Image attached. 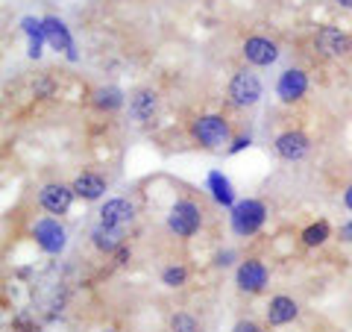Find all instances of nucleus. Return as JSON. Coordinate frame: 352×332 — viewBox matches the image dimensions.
<instances>
[{
    "mask_svg": "<svg viewBox=\"0 0 352 332\" xmlns=\"http://www.w3.org/2000/svg\"><path fill=\"white\" fill-rule=\"evenodd\" d=\"M100 224L103 227H112V229H126L132 220H135V206H132L126 197H112L100 206Z\"/></svg>",
    "mask_w": 352,
    "mask_h": 332,
    "instance_id": "obj_11",
    "label": "nucleus"
},
{
    "mask_svg": "<svg viewBox=\"0 0 352 332\" xmlns=\"http://www.w3.org/2000/svg\"><path fill=\"white\" fill-rule=\"evenodd\" d=\"M308 92V74L302 68H288L279 74V83H276V94L282 103H296L300 97H305Z\"/></svg>",
    "mask_w": 352,
    "mask_h": 332,
    "instance_id": "obj_12",
    "label": "nucleus"
},
{
    "mask_svg": "<svg viewBox=\"0 0 352 332\" xmlns=\"http://www.w3.org/2000/svg\"><path fill=\"white\" fill-rule=\"evenodd\" d=\"M244 147H250V136H235V138H232V145L226 147V153H229V156H235V153H241Z\"/></svg>",
    "mask_w": 352,
    "mask_h": 332,
    "instance_id": "obj_24",
    "label": "nucleus"
},
{
    "mask_svg": "<svg viewBox=\"0 0 352 332\" xmlns=\"http://www.w3.org/2000/svg\"><path fill=\"white\" fill-rule=\"evenodd\" d=\"M267 220V206L256 197H247V200H238L232 209H229V224H232V232L238 238H250L264 227Z\"/></svg>",
    "mask_w": 352,
    "mask_h": 332,
    "instance_id": "obj_2",
    "label": "nucleus"
},
{
    "mask_svg": "<svg viewBox=\"0 0 352 332\" xmlns=\"http://www.w3.org/2000/svg\"><path fill=\"white\" fill-rule=\"evenodd\" d=\"M338 238L346 241V245H352V220H346V224L338 227Z\"/></svg>",
    "mask_w": 352,
    "mask_h": 332,
    "instance_id": "obj_25",
    "label": "nucleus"
},
{
    "mask_svg": "<svg viewBox=\"0 0 352 332\" xmlns=\"http://www.w3.org/2000/svg\"><path fill=\"white\" fill-rule=\"evenodd\" d=\"M168 329L170 332H200V324L191 312H173L168 320Z\"/></svg>",
    "mask_w": 352,
    "mask_h": 332,
    "instance_id": "obj_22",
    "label": "nucleus"
},
{
    "mask_svg": "<svg viewBox=\"0 0 352 332\" xmlns=\"http://www.w3.org/2000/svg\"><path fill=\"white\" fill-rule=\"evenodd\" d=\"M296 315H300V306H296V300L288 297V294L270 297L267 309H264V320H267V326H285V324H291V320H296Z\"/></svg>",
    "mask_w": 352,
    "mask_h": 332,
    "instance_id": "obj_14",
    "label": "nucleus"
},
{
    "mask_svg": "<svg viewBox=\"0 0 352 332\" xmlns=\"http://www.w3.org/2000/svg\"><path fill=\"white\" fill-rule=\"evenodd\" d=\"M21 27H24V32L30 36V56L38 59L41 56V44L47 41V36H44V21L24 18V21H21Z\"/></svg>",
    "mask_w": 352,
    "mask_h": 332,
    "instance_id": "obj_20",
    "label": "nucleus"
},
{
    "mask_svg": "<svg viewBox=\"0 0 352 332\" xmlns=\"http://www.w3.org/2000/svg\"><path fill=\"white\" fill-rule=\"evenodd\" d=\"M208 191H212L214 203L226 206V209H232V206H235V188H232V183H229L220 171H212V174H208Z\"/></svg>",
    "mask_w": 352,
    "mask_h": 332,
    "instance_id": "obj_18",
    "label": "nucleus"
},
{
    "mask_svg": "<svg viewBox=\"0 0 352 332\" xmlns=\"http://www.w3.org/2000/svg\"><path fill=\"white\" fill-rule=\"evenodd\" d=\"M308 147H311V141H308L302 129H285L282 136L273 138V153L285 162H300L308 153Z\"/></svg>",
    "mask_w": 352,
    "mask_h": 332,
    "instance_id": "obj_9",
    "label": "nucleus"
},
{
    "mask_svg": "<svg viewBox=\"0 0 352 332\" xmlns=\"http://www.w3.org/2000/svg\"><path fill=\"white\" fill-rule=\"evenodd\" d=\"M232 332H261V326H256L252 320H238Z\"/></svg>",
    "mask_w": 352,
    "mask_h": 332,
    "instance_id": "obj_26",
    "label": "nucleus"
},
{
    "mask_svg": "<svg viewBox=\"0 0 352 332\" xmlns=\"http://www.w3.org/2000/svg\"><path fill=\"white\" fill-rule=\"evenodd\" d=\"M232 259H235V253L232 250H223V253H217V268H226V264H232Z\"/></svg>",
    "mask_w": 352,
    "mask_h": 332,
    "instance_id": "obj_27",
    "label": "nucleus"
},
{
    "mask_svg": "<svg viewBox=\"0 0 352 332\" xmlns=\"http://www.w3.org/2000/svg\"><path fill=\"white\" fill-rule=\"evenodd\" d=\"M91 106L100 109V112H115V109L124 106V92L115 85H100L91 92Z\"/></svg>",
    "mask_w": 352,
    "mask_h": 332,
    "instance_id": "obj_19",
    "label": "nucleus"
},
{
    "mask_svg": "<svg viewBox=\"0 0 352 332\" xmlns=\"http://www.w3.org/2000/svg\"><path fill=\"white\" fill-rule=\"evenodd\" d=\"M267 280H270V273H267V264H264L261 259L250 256V259H244L238 264L235 282L244 294H261L264 289H267Z\"/></svg>",
    "mask_w": 352,
    "mask_h": 332,
    "instance_id": "obj_7",
    "label": "nucleus"
},
{
    "mask_svg": "<svg viewBox=\"0 0 352 332\" xmlns=\"http://www.w3.org/2000/svg\"><path fill=\"white\" fill-rule=\"evenodd\" d=\"M41 21H44V36H47V44H50V48H53V50H65V53H68V59H76L68 27H65L59 18H53V15L41 18Z\"/></svg>",
    "mask_w": 352,
    "mask_h": 332,
    "instance_id": "obj_15",
    "label": "nucleus"
},
{
    "mask_svg": "<svg viewBox=\"0 0 352 332\" xmlns=\"http://www.w3.org/2000/svg\"><path fill=\"white\" fill-rule=\"evenodd\" d=\"M185 280H188V271H185V264H170V268L162 273V282L170 285V289H179V285H185Z\"/></svg>",
    "mask_w": 352,
    "mask_h": 332,
    "instance_id": "obj_23",
    "label": "nucleus"
},
{
    "mask_svg": "<svg viewBox=\"0 0 352 332\" xmlns=\"http://www.w3.org/2000/svg\"><path fill=\"white\" fill-rule=\"evenodd\" d=\"M329 236H332V227H329V220H317V224L302 229L300 238H302L305 247H320V245H326V241H329Z\"/></svg>",
    "mask_w": 352,
    "mask_h": 332,
    "instance_id": "obj_21",
    "label": "nucleus"
},
{
    "mask_svg": "<svg viewBox=\"0 0 352 332\" xmlns=\"http://www.w3.org/2000/svg\"><path fill=\"white\" fill-rule=\"evenodd\" d=\"M188 136L203 150H226L232 145V127L223 115H197L188 124Z\"/></svg>",
    "mask_w": 352,
    "mask_h": 332,
    "instance_id": "obj_1",
    "label": "nucleus"
},
{
    "mask_svg": "<svg viewBox=\"0 0 352 332\" xmlns=\"http://www.w3.org/2000/svg\"><path fill=\"white\" fill-rule=\"evenodd\" d=\"M32 238H36V245L44 253L59 256V253L65 250V241H68V232H65V227L56 218H38L36 224H32Z\"/></svg>",
    "mask_w": 352,
    "mask_h": 332,
    "instance_id": "obj_6",
    "label": "nucleus"
},
{
    "mask_svg": "<svg viewBox=\"0 0 352 332\" xmlns=\"http://www.w3.org/2000/svg\"><path fill=\"white\" fill-rule=\"evenodd\" d=\"M244 59L250 65H256V68H267V65L279 59V44L264 36H250L244 41Z\"/></svg>",
    "mask_w": 352,
    "mask_h": 332,
    "instance_id": "obj_13",
    "label": "nucleus"
},
{
    "mask_svg": "<svg viewBox=\"0 0 352 332\" xmlns=\"http://www.w3.org/2000/svg\"><path fill=\"white\" fill-rule=\"evenodd\" d=\"M226 97H229V106H235V109L256 106L258 97H261L258 74L250 71V68H238L232 74V80H229V85H226Z\"/></svg>",
    "mask_w": 352,
    "mask_h": 332,
    "instance_id": "obj_4",
    "label": "nucleus"
},
{
    "mask_svg": "<svg viewBox=\"0 0 352 332\" xmlns=\"http://www.w3.org/2000/svg\"><path fill=\"white\" fill-rule=\"evenodd\" d=\"M311 48L317 56H323V59H340V56H349L352 53V36L340 27L323 24L311 32Z\"/></svg>",
    "mask_w": 352,
    "mask_h": 332,
    "instance_id": "obj_3",
    "label": "nucleus"
},
{
    "mask_svg": "<svg viewBox=\"0 0 352 332\" xmlns=\"http://www.w3.org/2000/svg\"><path fill=\"white\" fill-rule=\"evenodd\" d=\"M344 206L349 209V212H352V183L344 188Z\"/></svg>",
    "mask_w": 352,
    "mask_h": 332,
    "instance_id": "obj_28",
    "label": "nucleus"
},
{
    "mask_svg": "<svg viewBox=\"0 0 352 332\" xmlns=\"http://www.w3.org/2000/svg\"><path fill=\"white\" fill-rule=\"evenodd\" d=\"M124 229H112V227H103V224H97L91 229V245L100 250V253H115L124 247Z\"/></svg>",
    "mask_w": 352,
    "mask_h": 332,
    "instance_id": "obj_17",
    "label": "nucleus"
},
{
    "mask_svg": "<svg viewBox=\"0 0 352 332\" xmlns=\"http://www.w3.org/2000/svg\"><path fill=\"white\" fill-rule=\"evenodd\" d=\"M71 188H74L76 197H82V200H100V197L106 194V180L100 174H94V171H82L74 180Z\"/></svg>",
    "mask_w": 352,
    "mask_h": 332,
    "instance_id": "obj_16",
    "label": "nucleus"
},
{
    "mask_svg": "<svg viewBox=\"0 0 352 332\" xmlns=\"http://www.w3.org/2000/svg\"><path fill=\"white\" fill-rule=\"evenodd\" d=\"M103 332H118V329H103Z\"/></svg>",
    "mask_w": 352,
    "mask_h": 332,
    "instance_id": "obj_30",
    "label": "nucleus"
},
{
    "mask_svg": "<svg viewBox=\"0 0 352 332\" xmlns=\"http://www.w3.org/2000/svg\"><path fill=\"white\" fill-rule=\"evenodd\" d=\"M159 112V94L153 85H141L129 94V118L138 121V124H147Z\"/></svg>",
    "mask_w": 352,
    "mask_h": 332,
    "instance_id": "obj_10",
    "label": "nucleus"
},
{
    "mask_svg": "<svg viewBox=\"0 0 352 332\" xmlns=\"http://www.w3.org/2000/svg\"><path fill=\"white\" fill-rule=\"evenodd\" d=\"M338 6H344V9H352V0H335Z\"/></svg>",
    "mask_w": 352,
    "mask_h": 332,
    "instance_id": "obj_29",
    "label": "nucleus"
},
{
    "mask_svg": "<svg viewBox=\"0 0 352 332\" xmlns=\"http://www.w3.org/2000/svg\"><path fill=\"white\" fill-rule=\"evenodd\" d=\"M200 227H203L200 206H197L194 200H188V197H179L168 212V229L176 238H191V236L200 232Z\"/></svg>",
    "mask_w": 352,
    "mask_h": 332,
    "instance_id": "obj_5",
    "label": "nucleus"
},
{
    "mask_svg": "<svg viewBox=\"0 0 352 332\" xmlns=\"http://www.w3.org/2000/svg\"><path fill=\"white\" fill-rule=\"evenodd\" d=\"M74 197H76L74 188L62 185V183H47V185L38 188V206L50 215H68Z\"/></svg>",
    "mask_w": 352,
    "mask_h": 332,
    "instance_id": "obj_8",
    "label": "nucleus"
}]
</instances>
